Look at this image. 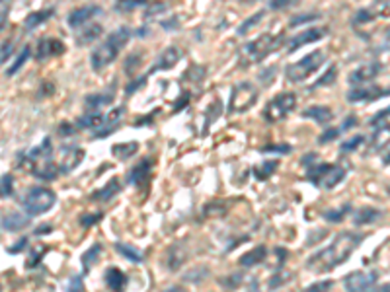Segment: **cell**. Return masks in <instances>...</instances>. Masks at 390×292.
<instances>
[{
  "mask_svg": "<svg viewBox=\"0 0 390 292\" xmlns=\"http://www.w3.org/2000/svg\"><path fill=\"white\" fill-rule=\"evenodd\" d=\"M137 150H139V142H123L113 146L112 154L117 156L119 160H129L131 156L137 154Z\"/></svg>",
  "mask_w": 390,
  "mask_h": 292,
  "instance_id": "obj_26",
  "label": "cell"
},
{
  "mask_svg": "<svg viewBox=\"0 0 390 292\" xmlns=\"http://www.w3.org/2000/svg\"><path fill=\"white\" fill-rule=\"evenodd\" d=\"M377 216H379V213L373 211V208H363V211H361V213L356 216V223L357 224H365V223L369 224L371 220H375Z\"/></svg>",
  "mask_w": 390,
  "mask_h": 292,
  "instance_id": "obj_38",
  "label": "cell"
},
{
  "mask_svg": "<svg viewBox=\"0 0 390 292\" xmlns=\"http://www.w3.org/2000/svg\"><path fill=\"white\" fill-rule=\"evenodd\" d=\"M261 152H278V154H289L291 146L289 145H268L261 148Z\"/></svg>",
  "mask_w": 390,
  "mask_h": 292,
  "instance_id": "obj_41",
  "label": "cell"
},
{
  "mask_svg": "<svg viewBox=\"0 0 390 292\" xmlns=\"http://www.w3.org/2000/svg\"><path fill=\"white\" fill-rule=\"evenodd\" d=\"M53 14H55V10L53 8H45V10H37V12H32V14L26 18V29H35L37 26H41L45 20H49Z\"/></svg>",
  "mask_w": 390,
  "mask_h": 292,
  "instance_id": "obj_24",
  "label": "cell"
},
{
  "mask_svg": "<svg viewBox=\"0 0 390 292\" xmlns=\"http://www.w3.org/2000/svg\"><path fill=\"white\" fill-rule=\"evenodd\" d=\"M8 2L6 0H2V22H0V27L4 29L6 27V14H8Z\"/></svg>",
  "mask_w": 390,
  "mask_h": 292,
  "instance_id": "obj_49",
  "label": "cell"
},
{
  "mask_svg": "<svg viewBox=\"0 0 390 292\" xmlns=\"http://www.w3.org/2000/svg\"><path fill=\"white\" fill-rule=\"evenodd\" d=\"M311 20H320V14H303V16H295L291 22V27L303 26L304 22H311Z\"/></svg>",
  "mask_w": 390,
  "mask_h": 292,
  "instance_id": "obj_42",
  "label": "cell"
},
{
  "mask_svg": "<svg viewBox=\"0 0 390 292\" xmlns=\"http://www.w3.org/2000/svg\"><path fill=\"white\" fill-rule=\"evenodd\" d=\"M339 133H342V129H328L320 138H318V142H328V140H334V138L339 137Z\"/></svg>",
  "mask_w": 390,
  "mask_h": 292,
  "instance_id": "obj_44",
  "label": "cell"
},
{
  "mask_svg": "<svg viewBox=\"0 0 390 292\" xmlns=\"http://www.w3.org/2000/svg\"><path fill=\"white\" fill-rule=\"evenodd\" d=\"M104 281L105 284H108V288H110L112 292H123L125 283H127V277L123 275L122 269H117V267H110V269H105Z\"/></svg>",
  "mask_w": 390,
  "mask_h": 292,
  "instance_id": "obj_19",
  "label": "cell"
},
{
  "mask_svg": "<svg viewBox=\"0 0 390 292\" xmlns=\"http://www.w3.org/2000/svg\"><path fill=\"white\" fill-rule=\"evenodd\" d=\"M297 105V95L293 92H287V94H279L278 98H273L271 102L266 105L264 109V117L269 123H278V121L285 119L289 113L295 109Z\"/></svg>",
  "mask_w": 390,
  "mask_h": 292,
  "instance_id": "obj_9",
  "label": "cell"
},
{
  "mask_svg": "<svg viewBox=\"0 0 390 292\" xmlns=\"http://www.w3.org/2000/svg\"><path fill=\"white\" fill-rule=\"evenodd\" d=\"M361 241H363V234L351 232V230L339 232L330 246H326V248L316 251L314 255L308 258L306 269L311 273H316V275L318 273H330L332 269L346 263L349 255L361 246Z\"/></svg>",
  "mask_w": 390,
  "mask_h": 292,
  "instance_id": "obj_1",
  "label": "cell"
},
{
  "mask_svg": "<svg viewBox=\"0 0 390 292\" xmlns=\"http://www.w3.org/2000/svg\"><path fill=\"white\" fill-rule=\"evenodd\" d=\"M389 37H390V32H389Z\"/></svg>",
  "mask_w": 390,
  "mask_h": 292,
  "instance_id": "obj_57",
  "label": "cell"
},
{
  "mask_svg": "<svg viewBox=\"0 0 390 292\" xmlns=\"http://www.w3.org/2000/svg\"><path fill=\"white\" fill-rule=\"evenodd\" d=\"M100 218H102V215H84L80 218V223H82V226H92V224L98 223Z\"/></svg>",
  "mask_w": 390,
  "mask_h": 292,
  "instance_id": "obj_48",
  "label": "cell"
},
{
  "mask_svg": "<svg viewBox=\"0 0 390 292\" xmlns=\"http://www.w3.org/2000/svg\"><path fill=\"white\" fill-rule=\"evenodd\" d=\"M297 0H271V10H283L291 4H295Z\"/></svg>",
  "mask_w": 390,
  "mask_h": 292,
  "instance_id": "obj_46",
  "label": "cell"
},
{
  "mask_svg": "<svg viewBox=\"0 0 390 292\" xmlns=\"http://www.w3.org/2000/svg\"><path fill=\"white\" fill-rule=\"evenodd\" d=\"M69 292H82V279L80 277H72L69 283Z\"/></svg>",
  "mask_w": 390,
  "mask_h": 292,
  "instance_id": "obj_47",
  "label": "cell"
},
{
  "mask_svg": "<svg viewBox=\"0 0 390 292\" xmlns=\"http://www.w3.org/2000/svg\"><path fill=\"white\" fill-rule=\"evenodd\" d=\"M150 166L152 162L145 158V160H141L129 173V181L131 183H135V185H141V183H145L148 180V173H150Z\"/></svg>",
  "mask_w": 390,
  "mask_h": 292,
  "instance_id": "obj_22",
  "label": "cell"
},
{
  "mask_svg": "<svg viewBox=\"0 0 390 292\" xmlns=\"http://www.w3.org/2000/svg\"><path fill=\"white\" fill-rule=\"evenodd\" d=\"M57 203V195L47 187H34L27 191V195L24 197V211L30 216H39L49 213L53 205Z\"/></svg>",
  "mask_w": 390,
  "mask_h": 292,
  "instance_id": "obj_7",
  "label": "cell"
},
{
  "mask_svg": "<svg viewBox=\"0 0 390 292\" xmlns=\"http://www.w3.org/2000/svg\"><path fill=\"white\" fill-rule=\"evenodd\" d=\"M377 283V273L375 271H356L344 279L347 292H369Z\"/></svg>",
  "mask_w": 390,
  "mask_h": 292,
  "instance_id": "obj_10",
  "label": "cell"
},
{
  "mask_svg": "<svg viewBox=\"0 0 390 292\" xmlns=\"http://www.w3.org/2000/svg\"><path fill=\"white\" fill-rule=\"evenodd\" d=\"M369 292H390V283L382 284V286H373Z\"/></svg>",
  "mask_w": 390,
  "mask_h": 292,
  "instance_id": "obj_53",
  "label": "cell"
},
{
  "mask_svg": "<svg viewBox=\"0 0 390 292\" xmlns=\"http://www.w3.org/2000/svg\"><path fill=\"white\" fill-rule=\"evenodd\" d=\"M12 191H14V180H12V175L4 173L2 175V197H10Z\"/></svg>",
  "mask_w": 390,
  "mask_h": 292,
  "instance_id": "obj_40",
  "label": "cell"
},
{
  "mask_svg": "<svg viewBox=\"0 0 390 292\" xmlns=\"http://www.w3.org/2000/svg\"><path fill=\"white\" fill-rule=\"evenodd\" d=\"M258 100V88L250 82H238L234 84L233 94H230V103H228V112L230 113H244Z\"/></svg>",
  "mask_w": 390,
  "mask_h": 292,
  "instance_id": "obj_8",
  "label": "cell"
},
{
  "mask_svg": "<svg viewBox=\"0 0 390 292\" xmlns=\"http://www.w3.org/2000/svg\"><path fill=\"white\" fill-rule=\"evenodd\" d=\"M386 164H390V154L386 156Z\"/></svg>",
  "mask_w": 390,
  "mask_h": 292,
  "instance_id": "obj_56",
  "label": "cell"
},
{
  "mask_svg": "<svg viewBox=\"0 0 390 292\" xmlns=\"http://www.w3.org/2000/svg\"><path fill=\"white\" fill-rule=\"evenodd\" d=\"M74 133V127L72 125H69V123H63L61 125V135L63 137H69V135H72Z\"/></svg>",
  "mask_w": 390,
  "mask_h": 292,
  "instance_id": "obj_51",
  "label": "cell"
},
{
  "mask_svg": "<svg viewBox=\"0 0 390 292\" xmlns=\"http://www.w3.org/2000/svg\"><path fill=\"white\" fill-rule=\"evenodd\" d=\"M102 251V248H100V244H94L92 248L88 249L86 253L82 255V265L86 267V271L90 269V267L94 265L96 261H98V253Z\"/></svg>",
  "mask_w": 390,
  "mask_h": 292,
  "instance_id": "obj_33",
  "label": "cell"
},
{
  "mask_svg": "<svg viewBox=\"0 0 390 292\" xmlns=\"http://www.w3.org/2000/svg\"><path fill=\"white\" fill-rule=\"evenodd\" d=\"M390 145V127H379L373 135V148L382 150Z\"/></svg>",
  "mask_w": 390,
  "mask_h": 292,
  "instance_id": "obj_29",
  "label": "cell"
},
{
  "mask_svg": "<svg viewBox=\"0 0 390 292\" xmlns=\"http://www.w3.org/2000/svg\"><path fill=\"white\" fill-rule=\"evenodd\" d=\"M100 12H102V10L98 8V6H94V4H90V6H80V8L70 12L69 18H67V24H69L70 27L84 26L88 22H92V18L98 16Z\"/></svg>",
  "mask_w": 390,
  "mask_h": 292,
  "instance_id": "obj_13",
  "label": "cell"
},
{
  "mask_svg": "<svg viewBox=\"0 0 390 292\" xmlns=\"http://www.w3.org/2000/svg\"><path fill=\"white\" fill-rule=\"evenodd\" d=\"M122 190V185H119V181L117 180H112L108 185H105L104 190H100V191H96L94 195L92 197L96 199V201H110V199L117 193V191Z\"/></svg>",
  "mask_w": 390,
  "mask_h": 292,
  "instance_id": "obj_28",
  "label": "cell"
},
{
  "mask_svg": "<svg viewBox=\"0 0 390 292\" xmlns=\"http://www.w3.org/2000/svg\"><path fill=\"white\" fill-rule=\"evenodd\" d=\"M281 44H283V37L281 35L264 34L258 39H254L248 45H244V49L240 53H242L246 62H260V60L269 57L273 51H278Z\"/></svg>",
  "mask_w": 390,
  "mask_h": 292,
  "instance_id": "obj_4",
  "label": "cell"
},
{
  "mask_svg": "<svg viewBox=\"0 0 390 292\" xmlns=\"http://www.w3.org/2000/svg\"><path fill=\"white\" fill-rule=\"evenodd\" d=\"M389 94V92H382L381 88L373 86V84H365V86H359L356 90H351L347 94V102L349 103H357V102H375L377 98Z\"/></svg>",
  "mask_w": 390,
  "mask_h": 292,
  "instance_id": "obj_12",
  "label": "cell"
},
{
  "mask_svg": "<svg viewBox=\"0 0 390 292\" xmlns=\"http://www.w3.org/2000/svg\"><path fill=\"white\" fill-rule=\"evenodd\" d=\"M379 74V65H367V67H359L356 72L349 74V82L356 86H365L367 82H371L375 77Z\"/></svg>",
  "mask_w": 390,
  "mask_h": 292,
  "instance_id": "obj_18",
  "label": "cell"
},
{
  "mask_svg": "<svg viewBox=\"0 0 390 292\" xmlns=\"http://www.w3.org/2000/svg\"><path fill=\"white\" fill-rule=\"evenodd\" d=\"M10 55H12V44H4V47H2V62H6Z\"/></svg>",
  "mask_w": 390,
  "mask_h": 292,
  "instance_id": "obj_52",
  "label": "cell"
},
{
  "mask_svg": "<svg viewBox=\"0 0 390 292\" xmlns=\"http://www.w3.org/2000/svg\"><path fill=\"white\" fill-rule=\"evenodd\" d=\"M326 34H328V27H311V29H306V32H303V34H299L289 39V51L293 53L297 51V49L304 47V45L314 44V41H320L322 37H324Z\"/></svg>",
  "mask_w": 390,
  "mask_h": 292,
  "instance_id": "obj_11",
  "label": "cell"
},
{
  "mask_svg": "<svg viewBox=\"0 0 390 292\" xmlns=\"http://www.w3.org/2000/svg\"><path fill=\"white\" fill-rule=\"evenodd\" d=\"M104 34V27L98 22H88L84 26H80V29L77 32V44L78 45H88L96 41L100 35Z\"/></svg>",
  "mask_w": 390,
  "mask_h": 292,
  "instance_id": "obj_16",
  "label": "cell"
},
{
  "mask_svg": "<svg viewBox=\"0 0 390 292\" xmlns=\"http://www.w3.org/2000/svg\"><path fill=\"white\" fill-rule=\"evenodd\" d=\"M278 170V162H264L260 164V166H256V170H254V173H256V178L258 180H268L271 173Z\"/></svg>",
  "mask_w": 390,
  "mask_h": 292,
  "instance_id": "obj_32",
  "label": "cell"
},
{
  "mask_svg": "<svg viewBox=\"0 0 390 292\" xmlns=\"http://www.w3.org/2000/svg\"><path fill=\"white\" fill-rule=\"evenodd\" d=\"M131 39V29L129 27H117L115 32L105 37L102 45H98L94 51H92V57H90V62H92V69L96 72L104 70L108 65H112L113 60L117 59V55L122 53V49L125 45L129 44Z\"/></svg>",
  "mask_w": 390,
  "mask_h": 292,
  "instance_id": "obj_2",
  "label": "cell"
},
{
  "mask_svg": "<svg viewBox=\"0 0 390 292\" xmlns=\"http://www.w3.org/2000/svg\"><path fill=\"white\" fill-rule=\"evenodd\" d=\"M145 4H148V0H117L115 8L122 10V12H129V10L137 8V6H145Z\"/></svg>",
  "mask_w": 390,
  "mask_h": 292,
  "instance_id": "obj_35",
  "label": "cell"
},
{
  "mask_svg": "<svg viewBox=\"0 0 390 292\" xmlns=\"http://www.w3.org/2000/svg\"><path fill=\"white\" fill-rule=\"evenodd\" d=\"M164 292H186L182 288V286H170V288H168V291H164Z\"/></svg>",
  "mask_w": 390,
  "mask_h": 292,
  "instance_id": "obj_55",
  "label": "cell"
},
{
  "mask_svg": "<svg viewBox=\"0 0 390 292\" xmlns=\"http://www.w3.org/2000/svg\"><path fill=\"white\" fill-rule=\"evenodd\" d=\"M332 281H320V283H312L311 286H306L303 292H330L332 288Z\"/></svg>",
  "mask_w": 390,
  "mask_h": 292,
  "instance_id": "obj_39",
  "label": "cell"
},
{
  "mask_svg": "<svg viewBox=\"0 0 390 292\" xmlns=\"http://www.w3.org/2000/svg\"><path fill=\"white\" fill-rule=\"evenodd\" d=\"M266 258H268V249L264 246H258V248L250 249L248 253H244L238 263L242 267H256L261 261H266Z\"/></svg>",
  "mask_w": 390,
  "mask_h": 292,
  "instance_id": "obj_21",
  "label": "cell"
},
{
  "mask_svg": "<svg viewBox=\"0 0 390 292\" xmlns=\"http://www.w3.org/2000/svg\"><path fill=\"white\" fill-rule=\"evenodd\" d=\"M104 123H105V115H102L100 112L88 113V115H84V117H80V119H78V125H80V127H86V129H92V131L100 129Z\"/></svg>",
  "mask_w": 390,
  "mask_h": 292,
  "instance_id": "obj_25",
  "label": "cell"
},
{
  "mask_svg": "<svg viewBox=\"0 0 390 292\" xmlns=\"http://www.w3.org/2000/svg\"><path fill=\"white\" fill-rule=\"evenodd\" d=\"M26 226L27 218L18 215V213H8V215L2 216V228H4L6 232H20V230L26 228Z\"/></svg>",
  "mask_w": 390,
  "mask_h": 292,
  "instance_id": "obj_23",
  "label": "cell"
},
{
  "mask_svg": "<svg viewBox=\"0 0 390 292\" xmlns=\"http://www.w3.org/2000/svg\"><path fill=\"white\" fill-rule=\"evenodd\" d=\"M160 12H166V4H162V2H156V4H152V6L147 10V14H145V16L152 18L155 14H160Z\"/></svg>",
  "mask_w": 390,
  "mask_h": 292,
  "instance_id": "obj_45",
  "label": "cell"
},
{
  "mask_svg": "<svg viewBox=\"0 0 390 292\" xmlns=\"http://www.w3.org/2000/svg\"><path fill=\"white\" fill-rule=\"evenodd\" d=\"M63 160H61V172L63 173H70L74 168H77L80 160L84 158V152L77 148V146H65L61 150Z\"/></svg>",
  "mask_w": 390,
  "mask_h": 292,
  "instance_id": "obj_15",
  "label": "cell"
},
{
  "mask_svg": "<svg viewBox=\"0 0 390 292\" xmlns=\"http://www.w3.org/2000/svg\"><path fill=\"white\" fill-rule=\"evenodd\" d=\"M112 103V98L110 95H88L86 98V107L92 109V112H100L102 107L110 105Z\"/></svg>",
  "mask_w": 390,
  "mask_h": 292,
  "instance_id": "obj_31",
  "label": "cell"
},
{
  "mask_svg": "<svg viewBox=\"0 0 390 292\" xmlns=\"http://www.w3.org/2000/svg\"><path fill=\"white\" fill-rule=\"evenodd\" d=\"M351 125H356V117H349V119H346V123H344L342 131H346L347 127H351Z\"/></svg>",
  "mask_w": 390,
  "mask_h": 292,
  "instance_id": "obj_54",
  "label": "cell"
},
{
  "mask_svg": "<svg viewBox=\"0 0 390 292\" xmlns=\"http://www.w3.org/2000/svg\"><path fill=\"white\" fill-rule=\"evenodd\" d=\"M363 142V137H353L351 140H347L342 145V152H351V150H356L357 145H361Z\"/></svg>",
  "mask_w": 390,
  "mask_h": 292,
  "instance_id": "obj_43",
  "label": "cell"
},
{
  "mask_svg": "<svg viewBox=\"0 0 390 292\" xmlns=\"http://www.w3.org/2000/svg\"><path fill=\"white\" fill-rule=\"evenodd\" d=\"M65 53V45L63 41L59 39H55V37H44V39H39V44H37V60H45L49 59V57H57V55H63Z\"/></svg>",
  "mask_w": 390,
  "mask_h": 292,
  "instance_id": "obj_14",
  "label": "cell"
},
{
  "mask_svg": "<svg viewBox=\"0 0 390 292\" xmlns=\"http://www.w3.org/2000/svg\"><path fill=\"white\" fill-rule=\"evenodd\" d=\"M346 211H347V206L344 208V211H339V213H326V218H328V220H342V216L346 215Z\"/></svg>",
  "mask_w": 390,
  "mask_h": 292,
  "instance_id": "obj_50",
  "label": "cell"
},
{
  "mask_svg": "<svg viewBox=\"0 0 390 292\" xmlns=\"http://www.w3.org/2000/svg\"><path fill=\"white\" fill-rule=\"evenodd\" d=\"M306 178L320 190H332L346 178V170L339 166H334V164H316V166L308 168Z\"/></svg>",
  "mask_w": 390,
  "mask_h": 292,
  "instance_id": "obj_5",
  "label": "cell"
},
{
  "mask_svg": "<svg viewBox=\"0 0 390 292\" xmlns=\"http://www.w3.org/2000/svg\"><path fill=\"white\" fill-rule=\"evenodd\" d=\"M324 62H326V53L324 51L308 53L306 57L287 67V78L291 82H303V80L311 77L312 72H316V70L320 69Z\"/></svg>",
  "mask_w": 390,
  "mask_h": 292,
  "instance_id": "obj_6",
  "label": "cell"
},
{
  "mask_svg": "<svg viewBox=\"0 0 390 292\" xmlns=\"http://www.w3.org/2000/svg\"><path fill=\"white\" fill-rule=\"evenodd\" d=\"M261 18H264V12H258V14H254V16L248 18V20L244 22L242 26L238 27V34H240V35H246V34H248V32H250L252 27L258 26V24H260Z\"/></svg>",
  "mask_w": 390,
  "mask_h": 292,
  "instance_id": "obj_34",
  "label": "cell"
},
{
  "mask_svg": "<svg viewBox=\"0 0 390 292\" xmlns=\"http://www.w3.org/2000/svg\"><path fill=\"white\" fill-rule=\"evenodd\" d=\"M27 57H30V47H24V51L20 53V57L16 59V62H14V65H12V67L6 70V74H8V77L16 74L18 70H20V67H22V65H24V62L27 60Z\"/></svg>",
  "mask_w": 390,
  "mask_h": 292,
  "instance_id": "obj_37",
  "label": "cell"
},
{
  "mask_svg": "<svg viewBox=\"0 0 390 292\" xmlns=\"http://www.w3.org/2000/svg\"><path fill=\"white\" fill-rule=\"evenodd\" d=\"M122 115H123V107H117V109H113L108 117H105V129L104 133H100V135H96V137H108V135H112L113 129H115V125L122 121Z\"/></svg>",
  "mask_w": 390,
  "mask_h": 292,
  "instance_id": "obj_27",
  "label": "cell"
},
{
  "mask_svg": "<svg viewBox=\"0 0 390 292\" xmlns=\"http://www.w3.org/2000/svg\"><path fill=\"white\" fill-rule=\"evenodd\" d=\"M53 148H51V138H45L41 146H35L34 150L30 152V164H32V172L39 178V180L51 181L57 178V164L53 162Z\"/></svg>",
  "mask_w": 390,
  "mask_h": 292,
  "instance_id": "obj_3",
  "label": "cell"
},
{
  "mask_svg": "<svg viewBox=\"0 0 390 292\" xmlns=\"http://www.w3.org/2000/svg\"><path fill=\"white\" fill-rule=\"evenodd\" d=\"M115 249L122 253L123 258L129 259V261H135V263H141V261H143V253H141L137 248H131L127 244H115Z\"/></svg>",
  "mask_w": 390,
  "mask_h": 292,
  "instance_id": "obj_30",
  "label": "cell"
},
{
  "mask_svg": "<svg viewBox=\"0 0 390 292\" xmlns=\"http://www.w3.org/2000/svg\"><path fill=\"white\" fill-rule=\"evenodd\" d=\"M303 117L304 119H312L316 121V123H320V125H326L330 121L334 119V113L330 107L326 105H312V107H306L303 112Z\"/></svg>",
  "mask_w": 390,
  "mask_h": 292,
  "instance_id": "obj_20",
  "label": "cell"
},
{
  "mask_svg": "<svg viewBox=\"0 0 390 292\" xmlns=\"http://www.w3.org/2000/svg\"><path fill=\"white\" fill-rule=\"evenodd\" d=\"M336 77H338V69H336V67H330V69L326 70V74L318 78V82H316V88L330 86V84H334Z\"/></svg>",
  "mask_w": 390,
  "mask_h": 292,
  "instance_id": "obj_36",
  "label": "cell"
},
{
  "mask_svg": "<svg viewBox=\"0 0 390 292\" xmlns=\"http://www.w3.org/2000/svg\"><path fill=\"white\" fill-rule=\"evenodd\" d=\"M182 59V51L176 49V47H168L164 51L160 53V57L155 62L152 70H170L178 65V60Z\"/></svg>",
  "mask_w": 390,
  "mask_h": 292,
  "instance_id": "obj_17",
  "label": "cell"
}]
</instances>
